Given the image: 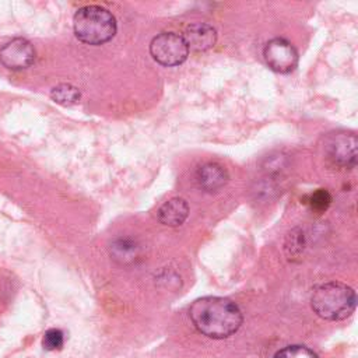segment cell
Listing matches in <instances>:
<instances>
[{
    "label": "cell",
    "mask_w": 358,
    "mask_h": 358,
    "mask_svg": "<svg viewBox=\"0 0 358 358\" xmlns=\"http://www.w3.org/2000/svg\"><path fill=\"white\" fill-rule=\"evenodd\" d=\"M189 317L197 331L215 340L232 336L242 324L239 306L221 296L196 299L189 308Z\"/></svg>",
    "instance_id": "obj_1"
},
{
    "label": "cell",
    "mask_w": 358,
    "mask_h": 358,
    "mask_svg": "<svg viewBox=\"0 0 358 358\" xmlns=\"http://www.w3.org/2000/svg\"><path fill=\"white\" fill-rule=\"evenodd\" d=\"M355 291L340 281H327L316 285L310 294L313 312L326 320L347 319L355 309Z\"/></svg>",
    "instance_id": "obj_2"
},
{
    "label": "cell",
    "mask_w": 358,
    "mask_h": 358,
    "mask_svg": "<svg viewBox=\"0 0 358 358\" xmlns=\"http://www.w3.org/2000/svg\"><path fill=\"white\" fill-rule=\"evenodd\" d=\"M73 29L78 41L98 46L109 42L116 35L117 24L109 10L101 6H85L76 11Z\"/></svg>",
    "instance_id": "obj_3"
},
{
    "label": "cell",
    "mask_w": 358,
    "mask_h": 358,
    "mask_svg": "<svg viewBox=\"0 0 358 358\" xmlns=\"http://www.w3.org/2000/svg\"><path fill=\"white\" fill-rule=\"evenodd\" d=\"M152 59L166 67L182 64L189 56V48L183 35L176 32H161L150 43Z\"/></svg>",
    "instance_id": "obj_4"
},
{
    "label": "cell",
    "mask_w": 358,
    "mask_h": 358,
    "mask_svg": "<svg viewBox=\"0 0 358 358\" xmlns=\"http://www.w3.org/2000/svg\"><path fill=\"white\" fill-rule=\"evenodd\" d=\"M357 136L350 131H333L324 138V152L336 165L352 168L357 164Z\"/></svg>",
    "instance_id": "obj_5"
},
{
    "label": "cell",
    "mask_w": 358,
    "mask_h": 358,
    "mask_svg": "<svg viewBox=\"0 0 358 358\" xmlns=\"http://www.w3.org/2000/svg\"><path fill=\"white\" fill-rule=\"evenodd\" d=\"M266 64L275 73H289L298 66V52L284 38L270 39L263 49Z\"/></svg>",
    "instance_id": "obj_6"
},
{
    "label": "cell",
    "mask_w": 358,
    "mask_h": 358,
    "mask_svg": "<svg viewBox=\"0 0 358 358\" xmlns=\"http://www.w3.org/2000/svg\"><path fill=\"white\" fill-rule=\"evenodd\" d=\"M35 60V49L25 38H14L0 48V63L10 70H24Z\"/></svg>",
    "instance_id": "obj_7"
},
{
    "label": "cell",
    "mask_w": 358,
    "mask_h": 358,
    "mask_svg": "<svg viewBox=\"0 0 358 358\" xmlns=\"http://www.w3.org/2000/svg\"><path fill=\"white\" fill-rule=\"evenodd\" d=\"M186 45L194 52H204L211 49L217 42V31L207 22H193L183 34Z\"/></svg>",
    "instance_id": "obj_8"
},
{
    "label": "cell",
    "mask_w": 358,
    "mask_h": 358,
    "mask_svg": "<svg viewBox=\"0 0 358 358\" xmlns=\"http://www.w3.org/2000/svg\"><path fill=\"white\" fill-rule=\"evenodd\" d=\"M196 180L206 192H218L228 182L227 169L217 162H207L197 168Z\"/></svg>",
    "instance_id": "obj_9"
},
{
    "label": "cell",
    "mask_w": 358,
    "mask_h": 358,
    "mask_svg": "<svg viewBox=\"0 0 358 358\" xmlns=\"http://www.w3.org/2000/svg\"><path fill=\"white\" fill-rule=\"evenodd\" d=\"M157 215L161 224L166 227H179L189 215L187 201L182 197H172L159 207Z\"/></svg>",
    "instance_id": "obj_10"
},
{
    "label": "cell",
    "mask_w": 358,
    "mask_h": 358,
    "mask_svg": "<svg viewBox=\"0 0 358 358\" xmlns=\"http://www.w3.org/2000/svg\"><path fill=\"white\" fill-rule=\"evenodd\" d=\"M138 255L140 248L136 242L130 239H117L110 245V256L122 264L133 263L138 257Z\"/></svg>",
    "instance_id": "obj_11"
},
{
    "label": "cell",
    "mask_w": 358,
    "mask_h": 358,
    "mask_svg": "<svg viewBox=\"0 0 358 358\" xmlns=\"http://www.w3.org/2000/svg\"><path fill=\"white\" fill-rule=\"evenodd\" d=\"M50 98L59 105L70 106V105H74L80 101L81 92L77 87L63 83V84H59V85H56L50 90Z\"/></svg>",
    "instance_id": "obj_12"
},
{
    "label": "cell",
    "mask_w": 358,
    "mask_h": 358,
    "mask_svg": "<svg viewBox=\"0 0 358 358\" xmlns=\"http://www.w3.org/2000/svg\"><path fill=\"white\" fill-rule=\"evenodd\" d=\"M273 358H317V355L305 345H288L277 351Z\"/></svg>",
    "instance_id": "obj_13"
},
{
    "label": "cell",
    "mask_w": 358,
    "mask_h": 358,
    "mask_svg": "<svg viewBox=\"0 0 358 358\" xmlns=\"http://www.w3.org/2000/svg\"><path fill=\"white\" fill-rule=\"evenodd\" d=\"M63 343H64V336H63V331L59 330V329H49L43 334L42 345L48 351L60 350L63 347Z\"/></svg>",
    "instance_id": "obj_14"
},
{
    "label": "cell",
    "mask_w": 358,
    "mask_h": 358,
    "mask_svg": "<svg viewBox=\"0 0 358 358\" xmlns=\"http://www.w3.org/2000/svg\"><path fill=\"white\" fill-rule=\"evenodd\" d=\"M308 203H309V206H310L313 210L322 213V211L327 210V207L330 206V203H331V196H330V193H329L326 189H317L316 192H313V193L309 196V201H308Z\"/></svg>",
    "instance_id": "obj_15"
}]
</instances>
